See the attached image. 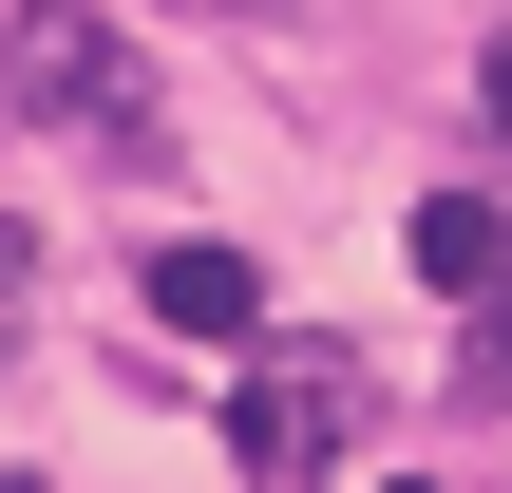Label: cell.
I'll return each mask as SVG.
<instances>
[{"label":"cell","mask_w":512,"mask_h":493,"mask_svg":"<svg viewBox=\"0 0 512 493\" xmlns=\"http://www.w3.org/2000/svg\"><path fill=\"white\" fill-rule=\"evenodd\" d=\"M342 437H361V380H342L323 342H304V380H247V399H228V456H247L266 493H323Z\"/></svg>","instance_id":"cell-1"},{"label":"cell","mask_w":512,"mask_h":493,"mask_svg":"<svg viewBox=\"0 0 512 493\" xmlns=\"http://www.w3.org/2000/svg\"><path fill=\"white\" fill-rule=\"evenodd\" d=\"M0 114H114V19L95 0H19L0 19Z\"/></svg>","instance_id":"cell-2"},{"label":"cell","mask_w":512,"mask_h":493,"mask_svg":"<svg viewBox=\"0 0 512 493\" xmlns=\"http://www.w3.org/2000/svg\"><path fill=\"white\" fill-rule=\"evenodd\" d=\"M152 323H171V342H247V323H266L247 247H152Z\"/></svg>","instance_id":"cell-3"},{"label":"cell","mask_w":512,"mask_h":493,"mask_svg":"<svg viewBox=\"0 0 512 493\" xmlns=\"http://www.w3.org/2000/svg\"><path fill=\"white\" fill-rule=\"evenodd\" d=\"M399 247H418V285H437V304H475V285L512 266V190H437Z\"/></svg>","instance_id":"cell-4"},{"label":"cell","mask_w":512,"mask_h":493,"mask_svg":"<svg viewBox=\"0 0 512 493\" xmlns=\"http://www.w3.org/2000/svg\"><path fill=\"white\" fill-rule=\"evenodd\" d=\"M456 380H475V399H512V266L475 285V361H456Z\"/></svg>","instance_id":"cell-5"},{"label":"cell","mask_w":512,"mask_h":493,"mask_svg":"<svg viewBox=\"0 0 512 493\" xmlns=\"http://www.w3.org/2000/svg\"><path fill=\"white\" fill-rule=\"evenodd\" d=\"M475 114H494V133H512V19H494V57H475Z\"/></svg>","instance_id":"cell-6"},{"label":"cell","mask_w":512,"mask_h":493,"mask_svg":"<svg viewBox=\"0 0 512 493\" xmlns=\"http://www.w3.org/2000/svg\"><path fill=\"white\" fill-rule=\"evenodd\" d=\"M0 266H19V228H0Z\"/></svg>","instance_id":"cell-7"},{"label":"cell","mask_w":512,"mask_h":493,"mask_svg":"<svg viewBox=\"0 0 512 493\" xmlns=\"http://www.w3.org/2000/svg\"><path fill=\"white\" fill-rule=\"evenodd\" d=\"M0 493H38V475H0Z\"/></svg>","instance_id":"cell-8"},{"label":"cell","mask_w":512,"mask_h":493,"mask_svg":"<svg viewBox=\"0 0 512 493\" xmlns=\"http://www.w3.org/2000/svg\"><path fill=\"white\" fill-rule=\"evenodd\" d=\"M0 361H19V342H0Z\"/></svg>","instance_id":"cell-9"}]
</instances>
